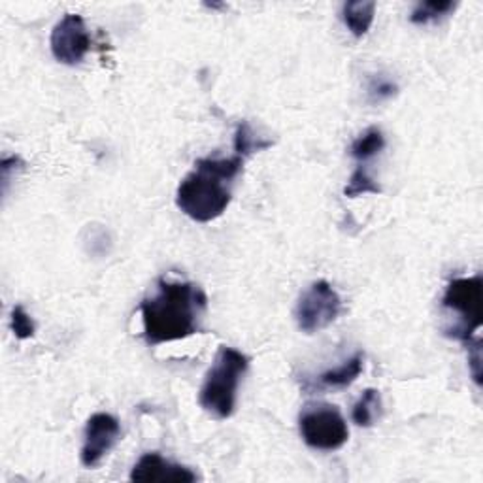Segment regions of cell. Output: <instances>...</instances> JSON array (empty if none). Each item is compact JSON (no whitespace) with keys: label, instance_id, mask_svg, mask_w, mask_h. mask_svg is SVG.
I'll use <instances>...</instances> for the list:
<instances>
[{"label":"cell","instance_id":"10","mask_svg":"<svg viewBox=\"0 0 483 483\" xmlns=\"http://www.w3.org/2000/svg\"><path fill=\"white\" fill-rule=\"evenodd\" d=\"M362 369H365V353L357 351L348 360H344L342 365L320 374L313 385H316L318 389H344L360 376Z\"/></svg>","mask_w":483,"mask_h":483},{"label":"cell","instance_id":"3","mask_svg":"<svg viewBox=\"0 0 483 483\" xmlns=\"http://www.w3.org/2000/svg\"><path fill=\"white\" fill-rule=\"evenodd\" d=\"M248 369V355L229 346H222L217 350L199 391V404L210 418L217 421L232 418L240 383L244 380Z\"/></svg>","mask_w":483,"mask_h":483},{"label":"cell","instance_id":"5","mask_svg":"<svg viewBox=\"0 0 483 483\" xmlns=\"http://www.w3.org/2000/svg\"><path fill=\"white\" fill-rule=\"evenodd\" d=\"M299 430L304 444L318 451H336L350 439L342 412L327 402L306 404L299 416Z\"/></svg>","mask_w":483,"mask_h":483},{"label":"cell","instance_id":"1","mask_svg":"<svg viewBox=\"0 0 483 483\" xmlns=\"http://www.w3.org/2000/svg\"><path fill=\"white\" fill-rule=\"evenodd\" d=\"M208 297L192 281L159 278L155 293L140 304L143 338L150 346L178 342L202 329Z\"/></svg>","mask_w":483,"mask_h":483},{"label":"cell","instance_id":"14","mask_svg":"<svg viewBox=\"0 0 483 483\" xmlns=\"http://www.w3.org/2000/svg\"><path fill=\"white\" fill-rule=\"evenodd\" d=\"M269 148H272L271 140H261L259 136H255L248 121H240L234 131V153L236 155L248 159L255 152H262Z\"/></svg>","mask_w":483,"mask_h":483},{"label":"cell","instance_id":"9","mask_svg":"<svg viewBox=\"0 0 483 483\" xmlns=\"http://www.w3.org/2000/svg\"><path fill=\"white\" fill-rule=\"evenodd\" d=\"M133 481H182V483H192L197 481L199 476L192 472L189 467L178 465L168 461L161 453L150 451L143 453L138 463L131 470Z\"/></svg>","mask_w":483,"mask_h":483},{"label":"cell","instance_id":"11","mask_svg":"<svg viewBox=\"0 0 483 483\" xmlns=\"http://www.w3.org/2000/svg\"><path fill=\"white\" fill-rule=\"evenodd\" d=\"M374 15H376L374 0H355V3H346L342 6L344 25L355 38H362L370 31Z\"/></svg>","mask_w":483,"mask_h":483},{"label":"cell","instance_id":"6","mask_svg":"<svg viewBox=\"0 0 483 483\" xmlns=\"http://www.w3.org/2000/svg\"><path fill=\"white\" fill-rule=\"evenodd\" d=\"M342 311V299L334 287L325 281H313L299 297L295 306V321L304 334H316L330 327Z\"/></svg>","mask_w":483,"mask_h":483},{"label":"cell","instance_id":"18","mask_svg":"<svg viewBox=\"0 0 483 483\" xmlns=\"http://www.w3.org/2000/svg\"><path fill=\"white\" fill-rule=\"evenodd\" d=\"M10 329L15 334V338H19V340H29V338H33L34 332H36V327H34L33 318L29 316L27 310L23 308L21 304H17V306L12 308V313H10Z\"/></svg>","mask_w":483,"mask_h":483},{"label":"cell","instance_id":"15","mask_svg":"<svg viewBox=\"0 0 483 483\" xmlns=\"http://www.w3.org/2000/svg\"><path fill=\"white\" fill-rule=\"evenodd\" d=\"M455 8L457 5L451 3V0H440V3H437V0H429V3H418L412 14H409V21H412L414 25H429V23L440 21L442 17L449 15Z\"/></svg>","mask_w":483,"mask_h":483},{"label":"cell","instance_id":"4","mask_svg":"<svg viewBox=\"0 0 483 483\" xmlns=\"http://www.w3.org/2000/svg\"><path fill=\"white\" fill-rule=\"evenodd\" d=\"M442 308L455 316V323L446 327L453 340L468 344L481 327L483 280L479 274L470 278H455L448 283L442 297Z\"/></svg>","mask_w":483,"mask_h":483},{"label":"cell","instance_id":"19","mask_svg":"<svg viewBox=\"0 0 483 483\" xmlns=\"http://www.w3.org/2000/svg\"><path fill=\"white\" fill-rule=\"evenodd\" d=\"M465 346L468 350V367H470L472 378L479 388L481 385V342H479V338H474V340H470Z\"/></svg>","mask_w":483,"mask_h":483},{"label":"cell","instance_id":"13","mask_svg":"<svg viewBox=\"0 0 483 483\" xmlns=\"http://www.w3.org/2000/svg\"><path fill=\"white\" fill-rule=\"evenodd\" d=\"M385 150V136L380 127H370L360 136H357L351 146H350V155L359 161V164L370 161L372 157L380 155Z\"/></svg>","mask_w":483,"mask_h":483},{"label":"cell","instance_id":"16","mask_svg":"<svg viewBox=\"0 0 483 483\" xmlns=\"http://www.w3.org/2000/svg\"><path fill=\"white\" fill-rule=\"evenodd\" d=\"M369 192H372V195H380L381 187L369 174L367 168L362 166V164H359L353 171V174L350 176L348 185L344 187V195L350 197V199H357L360 195H369Z\"/></svg>","mask_w":483,"mask_h":483},{"label":"cell","instance_id":"17","mask_svg":"<svg viewBox=\"0 0 483 483\" xmlns=\"http://www.w3.org/2000/svg\"><path fill=\"white\" fill-rule=\"evenodd\" d=\"M397 93H399V85L393 80H389L388 76L376 74L369 80L367 94H369V101L374 104L393 99V96H397Z\"/></svg>","mask_w":483,"mask_h":483},{"label":"cell","instance_id":"2","mask_svg":"<svg viewBox=\"0 0 483 483\" xmlns=\"http://www.w3.org/2000/svg\"><path fill=\"white\" fill-rule=\"evenodd\" d=\"M246 159L204 157L195 161V168L176 189V206L189 220L210 223L222 217L232 201V183L244 168Z\"/></svg>","mask_w":483,"mask_h":483},{"label":"cell","instance_id":"20","mask_svg":"<svg viewBox=\"0 0 483 483\" xmlns=\"http://www.w3.org/2000/svg\"><path fill=\"white\" fill-rule=\"evenodd\" d=\"M23 166H25V163H23L21 157L14 155V157H5L3 163H0V172H3V191L6 192L8 191V183H10V178H12V172H19L23 171Z\"/></svg>","mask_w":483,"mask_h":483},{"label":"cell","instance_id":"12","mask_svg":"<svg viewBox=\"0 0 483 483\" xmlns=\"http://www.w3.org/2000/svg\"><path fill=\"white\" fill-rule=\"evenodd\" d=\"M381 418V395L378 389H367L351 408V421L357 427L369 429Z\"/></svg>","mask_w":483,"mask_h":483},{"label":"cell","instance_id":"7","mask_svg":"<svg viewBox=\"0 0 483 483\" xmlns=\"http://www.w3.org/2000/svg\"><path fill=\"white\" fill-rule=\"evenodd\" d=\"M50 45L57 63L66 66L80 64L91 50V36L84 17L78 14H66L61 21H57L52 31Z\"/></svg>","mask_w":483,"mask_h":483},{"label":"cell","instance_id":"8","mask_svg":"<svg viewBox=\"0 0 483 483\" xmlns=\"http://www.w3.org/2000/svg\"><path fill=\"white\" fill-rule=\"evenodd\" d=\"M121 439L119 421L106 412L93 414L87 419L84 430V446L80 451V461L85 468H96L108 453L117 446Z\"/></svg>","mask_w":483,"mask_h":483}]
</instances>
